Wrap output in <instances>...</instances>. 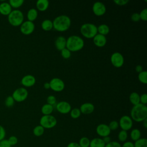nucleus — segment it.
<instances>
[{"mask_svg": "<svg viewBox=\"0 0 147 147\" xmlns=\"http://www.w3.org/2000/svg\"><path fill=\"white\" fill-rule=\"evenodd\" d=\"M130 117L135 122H142L147 118V106L140 103L134 105L130 111Z\"/></svg>", "mask_w": 147, "mask_h": 147, "instance_id": "nucleus-1", "label": "nucleus"}, {"mask_svg": "<svg viewBox=\"0 0 147 147\" xmlns=\"http://www.w3.org/2000/svg\"><path fill=\"white\" fill-rule=\"evenodd\" d=\"M53 28L58 32H65L71 26V18L67 15H60L57 16L52 21Z\"/></svg>", "mask_w": 147, "mask_h": 147, "instance_id": "nucleus-2", "label": "nucleus"}, {"mask_svg": "<svg viewBox=\"0 0 147 147\" xmlns=\"http://www.w3.org/2000/svg\"><path fill=\"white\" fill-rule=\"evenodd\" d=\"M84 45L83 39L77 35L70 36L66 39V48L71 52L80 51Z\"/></svg>", "mask_w": 147, "mask_h": 147, "instance_id": "nucleus-3", "label": "nucleus"}, {"mask_svg": "<svg viewBox=\"0 0 147 147\" xmlns=\"http://www.w3.org/2000/svg\"><path fill=\"white\" fill-rule=\"evenodd\" d=\"M24 19L23 13L18 9L12 10L11 13L7 16L9 23L13 26H20L24 22Z\"/></svg>", "mask_w": 147, "mask_h": 147, "instance_id": "nucleus-4", "label": "nucleus"}, {"mask_svg": "<svg viewBox=\"0 0 147 147\" xmlns=\"http://www.w3.org/2000/svg\"><path fill=\"white\" fill-rule=\"evenodd\" d=\"M82 35L87 38H93L98 33L97 26L92 23H84L80 26Z\"/></svg>", "mask_w": 147, "mask_h": 147, "instance_id": "nucleus-5", "label": "nucleus"}, {"mask_svg": "<svg viewBox=\"0 0 147 147\" xmlns=\"http://www.w3.org/2000/svg\"><path fill=\"white\" fill-rule=\"evenodd\" d=\"M57 124L56 118L52 115H43L40 119V125L44 129H52Z\"/></svg>", "mask_w": 147, "mask_h": 147, "instance_id": "nucleus-6", "label": "nucleus"}, {"mask_svg": "<svg viewBox=\"0 0 147 147\" xmlns=\"http://www.w3.org/2000/svg\"><path fill=\"white\" fill-rule=\"evenodd\" d=\"M11 96L15 101L17 102H22L28 98V92L25 88L20 87L13 91Z\"/></svg>", "mask_w": 147, "mask_h": 147, "instance_id": "nucleus-7", "label": "nucleus"}, {"mask_svg": "<svg viewBox=\"0 0 147 147\" xmlns=\"http://www.w3.org/2000/svg\"><path fill=\"white\" fill-rule=\"evenodd\" d=\"M118 123L122 130L127 131L132 128L133 121L130 116L124 115L120 118Z\"/></svg>", "mask_w": 147, "mask_h": 147, "instance_id": "nucleus-8", "label": "nucleus"}, {"mask_svg": "<svg viewBox=\"0 0 147 147\" xmlns=\"http://www.w3.org/2000/svg\"><path fill=\"white\" fill-rule=\"evenodd\" d=\"M49 83L50 84V88L55 92H61L64 89V82L60 78H52Z\"/></svg>", "mask_w": 147, "mask_h": 147, "instance_id": "nucleus-9", "label": "nucleus"}, {"mask_svg": "<svg viewBox=\"0 0 147 147\" xmlns=\"http://www.w3.org/2000/svg\"><path fill=\"white\" fill-rule=\"evenodd\" d=\"M110 61L114 67L120 68L124 64V57L121 53L115 52L111 55Z\"/></svg>", "mask_w": 147, "mask_h": 147, "instance_id": "nucleus-10", "label": "nucleus"}, {"mask_svg": "<svg viewBox=\"0 0 147 147\" xmlns=\"http://www.w3.org/2000/svg\"><path fill=\"white\" fill-rule=\"evenodd\" d=\"M35 29V25L33 22L28 20L24 21L20 25V31L25 35H29L32 34Z\"/></svg>", "mask_w": 147, "mask_h": 147, "instance_id": "nucleus-11", "label": "nucleus"}, {"mask_svg": "<svg viewBox=\"0 0 147 147\" xmlns=\"http://www.w3.org/2000/svg\"><path fill=\"white\" fill-rule=\"evenodd\" d=\"M92 10L94 14L96 16H102L104 15L106 11L105 5L99 1H96L94 3Z\"/></svg>", "mask_w": 147, "mask_h": 147, "instance_id": "nucleus-12", "label": "nucleus"}, {"mask_svg": "<svg viewBox=\"0 0 147 147\" xmlns=\"http://www.w3.org/2000/svg\"><path fill=\"white\" fill-rule=\"evenodd\" d=\"M96 132L99 137L103 138L106 136H109L111 133V130L109 127L108 125L105 123H100L96 126Z\"/></svg>", "mask_w": 147, "mask_h": 147, "instance_id": "nucleus-13", "label": "nucleus"}, {"mask_svg": "<svg viewBox=\"0 0 147 147\" xmlns=\"http://www.w3.org/2000/svg\"><path fill=\"white\" fill-rule=\"evenodd\" d=\"M56 109L61 114H65L70 112L71 109V105L67 101H60L56 105Z\"/></svg>", "mask_w": 147, "mask_h": 147, "instance_id": "nucleus-14", "label": "nucleus"}, {"mask_svg": "<svg viewBox=\"0 0 147 147\" xmlns=\"http://www.w3.org/2000/svg\"><path fill=\"white\" fill-rule=\"evenodd\" d=\"M36 80L34 76L32 75H26L23 76L21 80V84L26 87H30L34 85Z\"/></svg>", "mask_w": 147, "mask_h": 147, "instance_id": "nucleus-15", "label": "nucleus"}, {"mask_svg": "<svg viewBox=\"0 0 147 147\" xmlns=\"http://www.w3.org/2000/svg\"><path fill=\"white\" fill-rule=\"evenodd\" d=\"M93 42L94 44L98 47L101 48L103 47L106 42H107V39L105 36L102 35L100 34L97 33L94 37H93Z\"/></svg>", "mask_w": 147, "mask_h": 147, "instance_id": "nucleus-16", "label": "nucleus"}, {"mask_svg": "<svg viewBox=\"0 0 147 147\" xmlns=\"http://www.w3.org/2000/svg\"><path fill=\"white\" fill-rule=\"evenodd\" d=\"M79 109L81 113L83 114H90L94 111L95 107L92 103L87 102L83 103L80 106Z\"/></svg>", "mask_w": 147, "mask_h": 147, "instance_id": "nucleus-17", "label": "nucleus"}, {"mask_svg": "<svg viewBox=\"0 0 147 147\" xmlns=\"http://www.w3.org/2000/svg\"><path fill=\"white\" fill-rule=\"evenodd\" d=\"M55 45L58 51H61L66 48V38L63 36H58L55 41Z\"/></svg>", "mask_w": 147, "mask_h": 147, "instance_id": "nucleus-18", "label": "nucleus"}, {"mask_svg": "<svg viewBox=\"0 0 147 147\" xmlns=\"http://www.w3.org/2000/svg\"><path fill=\"white\" fill-rule=\"evenodd\" d=\"M12 11V8L9 2H3L0 3V14L3 16H8Z\"/></svg>", "mask_w": 147, "mask_h": 147, "instance_id": "nucleus-19", "label": "nucleus"}, {"mask_svg": "<svg viewBox=\"0 0 147 147\" xmlns=\"http://www.w3.org/2000/svg\"><path fill=\"white\" fill-rule=\"evenodd\" d=\"M49 2L48 0H38L36 2L37 10L40 11L47 10L49 7Z\"/></svg>", "mask_w": 147, "mask_h": 147, "instance_id": "nucleus-20", "label": "nucleus"}, {"mask_svg": "<svg viewBox=\"0 0 147 147\" xmlns=\"http://www.w3.org/2000/svg\"><path fill=\"white\" fill-rule=\"evenodd\" d=\"M106 144L102 138L96 137L90 140L89 147H105Z\"/></svg>", "mask_w": 147, "mask_h": 147, "instance_id": "nucleus-21", "label": "nucleus"}, {"mask_svg": "<svg viewBox=\"0 0 147 147\" xmlns=\"http://www.w3.org/2000/svg\"><path fill=\"white\" fill-rule=\"evenodd\" d=\"M38 16V11L34 8L30 9L27 13V18L29 21L33 22L36 20Z\"/></svg>", "mask_w": 147, "mask_h": 147, "instance_id": "nucleus-22", "label": "nucleus"}, {"mask_svg": "<svg viewBox=\"0 0 147 147\" xmlns=\"http://www.w3.org/2000/svg\"><path fill=\"white\" fill-rule=\"evenodd\" d=\"M97 32L98 33L106 36L110 32V28L107 25L103 24L97 27Z\"/></svg>", "mask_w": 147, "mask_h": 147, "instance_id": "nucleus-23", "label": "nucleus"}, {"mask_svg": "<svg viewBox=\"0 0 147 147\" xmlns=\"http://www.w3.org/2000/svg\"><path fill=\"white\" fill-rule=\"evenodd\" d=\"M41 28L45 31H49L53 29L52 21L49 19L44 20L41 24Z\"/></svg>", "mask_w": 147, "mask_h": 147, "instance_id": "nucleus-24", "label": "nucleus"}, {"mask_svg": "<svg viewBox=\"0 0 147 147\" xmlns=\"http://www.w3.org/2000/svg\"><path fill=\"white\" fill-rule=\"evenodd\" d=\"M141 131L137 128L133 129L130 133V137L133 141H136L141 138Z\"/></svg>", "mask_w": 147, "mask_h": 147, "instance_id": "nucleus-25", "label": "nucleus"}, {"mask_svg": "<svg viewBox=\"0 0 147 147\" xmlns=\"http://www.w3.org/2000/svg\"><path fill=\"white\" fill-rule=\"evenodd\" d=\"M130 103L134 106L140 103V95L136 92H132L129 97Z\"/></svg>", "mask_w": 147, "mask_h": 147, "instance_id": "nucleus-26", "label": "nucleus"}, {"mask_svg": "<svg viewBox=\"0 0 147 147\" xmlns=\"http://www.w3.org/2000/svg\"><path fill=\"white\" fill-rule=\"evenodd\" d=\"M53 110V106L48 103L44 104L41 109V111L43 115H51Z\"/></svg>", "mask_w": 147, "mask_h": 147, "instance_id": "nucleus-27", "label": "nucleus"}, {"mask_svg": "<svg viewBox=\"0 0 147 147\" xmlns=\"http://www.w3.org/2000/svg\"><path fill=\"white\" fill-rule=\"evenodd\" d=\"M45 131V129L41 125L36 126L33 129V133L36 137H40L43 135Z\"/></svg>", "mask_w": 147, "mask_h": 147, "instance_id": "nucleus-28", "label": "nucleus"}, {"mask_svg": "<svg viewBox=\"0 0 147 147\" xmlns=\"http://www.w3.org/2000/svg\"><path fill=\"white\" fill-rule=\"evenodd\" d=\"M134 147H147V139L146 138H140L134 142Z\"/></svg>", "mask_w": 147, "mask_h": 147, "instance_id": "nucleus-29", "label": "nucleus"}, {"mask_svg": "<svg viewBox=\"0 0 147 147\" xmlns=\"http://www.w3.org/2000/svg\"><path fill=\"white\" fill-rule=\"evenodd\" d=\"M24 2V0H10L9 3L10 4L11 8L17 9L21 7Z\"/></svg>", "mask_w": 147, "mask_h": 147, "instance_id": "nucleus-30", "label": "nucleus"}, {"mask_svg": "<svg viewBox=\"0 0 147 147\" xmlns=\"http://www.w3.org/2000/svg\"><path fill=\"white\" fill-rule=\"evenodd\" d=\"M128 138V133L126 131L121 130L118 134V140L120 142H124L127 141Z\"/></svg>", "mask_w": 147, "mask_h": 147, "instance_id": "nucleus-31", "label": "nucleus"}, {"mask_svg": "<svg viewBox=\"0 0 147 147\" xmlns=\"http://www.w3.org/2000/svg\"><path fill=\"white\" fill-rule=\"evenodd\" d=\"M78 144L80 147H89L90 140L87 137H82L79 140Z\"/></svg>", "mask_w": 147, "mask_h": 147, "instance_id": "nucleus-32", "label": "nucleus"}, {"mask_svg": "<svg viewBox=\"0 0 147 147\" xmlns=\"http://www.w3.org/2000/svg\"><path fill=\"white\" fill-rule=\"evenodd\" d=\"M138 79L139 81L146 84L147 83V71H142L138 75Z\"/></svg>", "mask_w": 147, "mask_h": 147, "instance_id": "nucleus-33", "label": "nucleus"}, {"mask_svg": "<svg viewBox=\"0 0 147 147\" xmlns=\"http://www.w3.org/2000/svg\"><path fill=\"white\" fill-rule=\"evenodd\" d=\"M70 116L73 119H77L79 117H80L81 115V112L80 111V109L78 108H74L71 110L70 112Z\"/></svg>", "mask_w": 147, "mask_h": 147, "instance_id": "nucleus-34", "label": "nucleus"}, {"mask_svg": "<svg viewBox=\"0 0 147 147\" xmlns=\"http://www.w3.org/2000/svg\"><path fill=\"white\" fill-rule=\"evenodd\" d=\"M15 100H14L13 98L11 95H9L5 100V105L7 107H12L14 104Z\"/></svg>", "mask_w": 147, "mask_h": 147, "instance_id": "nucleus-35", "label": "nucleus"}, {"mask_svg": "<svg viewBox=\"0 0 147 147\" xmlns=\"http://www.w3.org/2000/svg\"><path fill=\"white\" fill-rule=\"evenodd\" d=\"M61 55L65 59H69L71 56V52L66 48L61 51Z\"/></svg>", "mask_w": 147, "mask_h": 147, "instance_id": "nucleus-36", "label": "nucleus"}, {"mask_svg": "<svg viewBox=\"0 0 147 147\" xmlns=\"http://www.w3.org/2000/svg\"><path fill=\"white\" fill-rule=\"evenodd\" d=\"M109 127L110 128V130H115L119 127V123L117 121H111L109 124L108 125Z\"/></svg>", "mask_w": 147, "mask_h": 147, "instance_id": "nucleus-37", "label": "nucleus"}, {"mask_svg": "<svg viewBox=\"0 0 147 147\" xmlns=\"http://www.w3.org/2000/svg\"><path fill=\"white\" fill-rule=\"evenodd\" d=\"M140 20H142L144 21H147V9L145 8L142 9L141 12L139 13Z\"/></svg>", "mask_w": 147, "mask_h": 147, "instance_id": "nucleus-38", "label": "nucleus"}, {"mask_svg": "<svg viewBox=\"0 0 147 147\" xmlns=\"http://www.w3.org/2000/svg\"><path fill=\"white\" fill-rule=\"evenodd\" d=\"M47 103L53 106L56 104V98L54 95H49L47 98Z\"/></svg>", "mask_w": 147, "mask_h": 147, "instance_id": "nucleus-39", "label": "nucleus"}, {"mask_svg": "<svg viewBox=\"0 0 147 147\" xmlns=\"http://www.w3.org/2000/svg\"><path fill=\"white\" fill-rule=\"evenodd\" d=\"M7 140L11 146L16 145L18 143V141L17 137L15 136H11L10 137H9Z\"/></svg>", "mask_w": 147, "mask_h": 147, "instance_id": "nucleus-40", "label": "nucleus"}, {"mask_svg": "<svg viewBox=\"0 0 147 147\" xmlns=\"http://www.w3.org/2000/svg\"><path fill=\"white\" fill-rule=\"evenodd\" d=\"M105 147H121V144L115 141H111L110 142L106 144Z\"/></svg>", "mask_w": 147, "mask_h": 147, "instance_id": "nucleus-41", "label": "nucleus"}, {"mask_svg": "<svg viewBox=\"0 0 147 147\" xmlns=\"http://www.w3.org/2000/svg\"><path fill=\"white\" fill-rule=\"evenodd\" d=\"M140 102L141 104L146 105L147 103V94H143L141 95H140Z\"/></svg>", "mask_w": 147, "mask_h": 147, "instance_id": "nucleus-42", "label": "nucleus"}, {"mask_svg": "<svg viewBox=\"0 0 147 147\" xmlns=\"http://www.w3.org/2000/svg\"><path fill=\"white\" fill-rule=\"evenodd\" d=\"M113 1L118 6H124L129 2V0H114Z\"/></svg>", "mask_w": 147, "mask_h": 147, "instance_id": "nucleus-43", "label": "nucleus"}, {"mask_svg": "<svg viewBox=\"0 0 147 147\" xmlns=\"http://www.w3.org/2000/svg\"><path fill=\"white\" fill-rule=\"evenodd\" d=\"M0 147H11L7 139H3L0 141Z\"/></svg>", "mask_w": 147, "mask_h": 147, "instance_id": "nucleus-44", "label": "nucleus"}, {"mask_svg": "<svg viewBox=\"0 0 147 147\" xmlns=\"http://www.w3.org/2000/svg\"><path fill=\"white\" fill-rule=\"evenodd\" d=\"M6 136V130L5 128L0 125V141L5 139Z\"/></svg>", "mask_w": 147, "mask_h": 147, "instance_id": "nucleus-45", "label": "nucleus"}, {"mask_svg": "<svg viewBox=\"0 0 147 147\" xmlns=\"http://www.w3.org/2000/svg\"><path fill=\"white\" fill-rule=\"evenodd\" d=\"M131 20L134 22H138L140 20V17L139 13H134L131 16Z\"/></svg>", "mask_w": 147, "mask_h": 147, "instance_id": "nucleus-46", "label": "nucleus"}, {"mask_svg": "<svg viewBox=\"0 0 147 147\" xmlns=\"http://www.w3.org/2000/svg\"><path fill=\"white\" fill-rule=\"evenodd\" d=\"M121 147H134V143L130 141H126L121 145Z\"/></svg>", "mask_w": 147, "mask_h": 147, "instance_id": "nucleus-47", "label": "nucleus"}, {"mask_svg": "<svg viewBox=\"0 0 147 147\" xmlns=\"http://www.w3.org/2000/svg\"><path fill=\"white\" fill-rule=\"evenodd\" d=\"M67 147H80V146L78 142H71L67 145Z\"/></svg>", "mask_w": 147, "mask_h": 147, "instance_id": "nucleus-48", "label": "nucleus"}, {"mask_svg": "<svg viewBox=\"0 0 147 147\" xmlns=\"http://www.w3.org/2000/svg\"><path fill=\"white\" fill-rule=\"evenodd\" d=\"M102 138V140H103V142H105V144H108V143H109L111 141V138H110V136H106V137H103Z\"/></svg>", "mask_w": 147, "mask_h": 147, "instance_id": "nucleus-49", "label": "nucleus"}, {"mask_svg": "<svg viewBox=\"0 0 147 147\" xmlns=\"http://www.w3.org/2000/svg\"><path fill=\"white\" fill-rule=\"evenodd\" d=\"M136 71L137 72V73H140L141 72H142L143 71V68H142V66L141 65H136Z\"/></svg>", "mask_w": 147, "mask_h": 147, "instance_id": "nucleus-50", "label": "nucleus"}, {"mask_svg": "<svg viewBox=\"0 0 147 147\" xmlns=\"http://www.w3.org/2000/svg\"><path fill=\"white\" fill-rule=\"evenodd\" d=\"M44 87L45 89H49L50 88V84H49V82H45L44 84Z\"/></svg>", "mask_w": 147, "mask_h": 147, "instance_id": "nucleus-51", "label": "nucleus"}, {"mask_svg": "<svg viewBox=\"0 0 147 147\" xmlns=\"http://www.w3.org/2000/svg\"><path fill=\"white\" fill-rule=\"evenodd\" d=\"M142 122V125H143L145 129H146L147 128V118L145 119V120H144Z\"/></svg>", "mask_w": 147, "mask_h": 147, "instance_id": "nucleus-52", "label": "nucleus"}]
</instances>
